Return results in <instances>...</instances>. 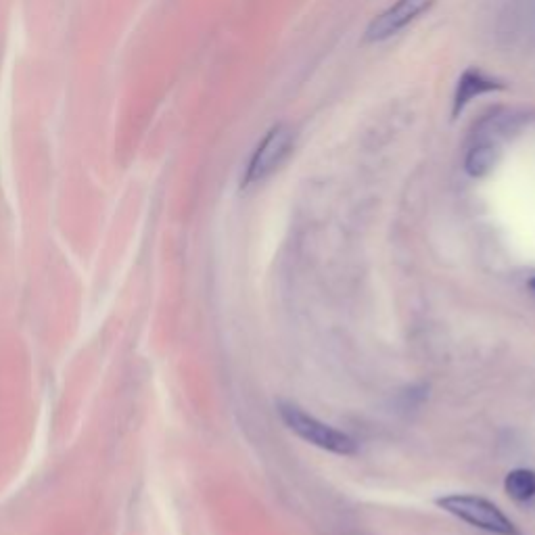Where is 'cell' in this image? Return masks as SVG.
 Segmentation results:
<instances>
[{
	"label": "cell",
	"mask_w": 535,
	"mask_h": 535,
	"mask_svg": "<svg viewBox=\"0 0 535 535\" xmlns=\"http://www.w3.org/2000/svg\"><path fill=\"white\" fill-rule=\"evenodd\" d=\"M506 494L517 502H529L535 498V471L515 469L504 479Z\"/></svg>",
	"instance_id": "cell-6"
},
{
	"label": "cell",
	"mask_w": 535,
	"mask_h": 535,
	"mask_svg": "<svg viewBox=\"0 0 535 535\" xmlns=\"http://www.w3.org/2000/svg\"><path fill=\"white\" fill-rule=\"evenodd\" d=\"M278 416H281L287 429L293 431L299 439H304L306 444L337 456H352L356 452V441L350 435L318 421L316 416L308 414L304 408L291 402H278Z\"/></svg>",
	"instance_id": "cell-1"
},
{
	"label": "cell",
	"mask_w": 535,
	"mask_h": 535,
	"mask_svg": "<svg viewBox=\"0 0 535 535\" xmlns=\"http://www.w3.org/2000/svg\"><path fill=\"white\" fill-rule=\"evenodd\" d=\"M437 506L446 510L448 515L469 523L477 529L496 535H521L519 527L510 521L502 508L490 502L487 498L473 496V494H450L437 500Z\"/></svg>",
	"instance_id": "cell-2"
},
{
	"label": "cell",
	"mask_w": 535,
	"mask_h": 535,
	"mask_svg": "<svg viewBox=\"0 0 535 535\" xmlns=\"http://www.w3.org/2000/svg\"><path fill=\"white\" fill-rule=\"evenodd\" d=\"M529 287H531V289H533V291H535V278H533V281H531V283H529Z\"/></svg>",
	"instance_id": "cell-8"
},
{
	"label": "cell",
	"mask_w": 535,
	"mask_h": 535,
	"mask_svg": "<svg viewBox=\"0 0 535 535\" xmlns=\"http://www.w3.org/2000/svg\"><path fill=\"white\" fill-rule=\"evenodd\" d=\"M498 159V149L492 143H479L475 145L464 159V170L469 176L479 178L490 172Z\"/></svg>",
	"instance_id": "cell-7"
},
{
	"label": "cell",
	"mask_w": 535,
	"mask_h": 535,
	"mask_svg": "<svg viewBox=\"0 0 535 535\" xmlns=\"http://www.w3.org/2000/svg\"><path fill=\"white\" fill-rule=\"evenodd\" d=\"M502 88H504V84L500 80L487 76L485 72H481L479 67H469L456 84L452 115L454 118H458L462 109L467 107L475 97H481V95H485V92H494V90H502Z\"/></svg>",
	"instance_id": "cell-5"
},
{
	"label": "cell",
	"mask_w": 535,
	"mask_h": 535,
	"mask_svg": "<svg viewBox=\"0 0 535 535\" xmlns=\"http://www.w3.org/2000/svg\"><path fill=\"white\" fill-rule=\"evenodd\" d=\"M293 143H295L293 130L287 124H276L264 136V141L258 145V149L253 151L249 164H247V170H245L243 186L262 182L272 172L281 168L283 161L293 151Z\"/></svg>",
	"instance_id": "cell-3"
},
{
	"label": "cell",
	"mask_w": 535,
	"mask_h": 535,
	"mask_svg": "<svg viewBox=\"0 0 535 535\" xmlns=\"http://www.w3.org/2000/svg\"><path fill=\"white\" fill-rule=\"evenodd\" d=\"M435 3L437 0H398V3L391 5L387 11H383L370 21V26L366 30V40L381 42L400 34L414 19L427 13Z\"/></svg>",
	"instance_id": "cell-4"
}]
</instances>
